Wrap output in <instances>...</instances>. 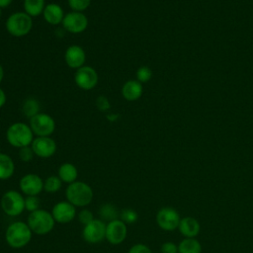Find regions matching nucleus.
<instances>
[{
	"label": "nucleus",
	"mask_w": 253,
	"mask_h": 253,
	"mask_svg": "<svg viewBox=\"0 0 253 253\" xmlns=\"http://www.w3.org/2000/svg\"><path fill=\"white\" fill-rule=\"evenodd\" d=\"M62 181L58 176H49L43 181V190L47 193H56L61 188Z\"/></svg>",
	"instance_id": "nucleus-25"
},
{
	"label": "nucleus",
	"mask_w": 253,
	"mask_h": 253,
	"mask_svg": "<svg viewBox=\"0 0 253 253\" xmlns=\"http://www.w3.org/2000/svg\"><path fill=\"white\" fill-rule=\"evenodd\" d=\"M106 223L101 219L94 218L90 223L84 225L82 230L83 239L91 244H96L105 239Z\"/></svg>",
	"instance_id": "nucleus-10"
},
{
	"label": "nucleus",
	"mask_w": 253,
	"mask_h": 253,
	"mask_svg": "<svg viewBox=\"0 0 253 253\" xmlns=\"http://www.w3.org/2000/svg\"><path fill=\"white\" fill-rule=\"evenodd\" d=\"M27 223L33 233L38 235H44L53 229L55 220L51 212L39 209L30 212Z\"/></svg>",
	"instance_id": "nucleus-5"
},
{
	"label": "nucleus",
	"mask_w": 253,
	"mask_h": 253,
	"mask_svg": "<svg viewBox=\"0 0 253 253\" xmlns=\"http://www.w3.org/2000/svg\"><path fill=\"white\" fill-rule=\"evenodd\" d=\"M76 207L70 204L68 201H61L56 203L51 211V214L58 223H68L72 221L76 214Z\"/></svg>",
	"instance_id": "nucleus-15"
},
{
	"label": "nucleus",
	"mask_w": 253,
	"mask_h": 253,
	"mask_svg": "<svg viewBox=\"0 0 253 253\" xmlns=\"http://www.w3.org/2000/svg\"><path fill=\"white\" fill-rule=\"evenodd\" d=\"M135 76L136 80L139 81L141 84L146 83L152 78V70L146 65H141L137 68Z\"/></svg>",
	"instance_id": "nucleus-26"
},
{
	"label": "nucleus",
	"mask_w": 253,
	"mask_h": 253,
	"mask_svg": "<svg viewBox=\"0 0 253 253\" xmlns=\"http://www.w3.org/2000/svg\"><path fill=\"white\" fill-rule=\"evenodd\" d=\"M36 156L49 158L56 151V142L50 136H36L31 144Z\"/></svg>",
	"instance_id": "nucleus-13"
},
{
	"label": "nucleus",
	"mask_w": 253,
	"mask_h": 253,
	"mask_svg": "<svg viewBox=\"0 0 253 253\" xmlns=\"http://www.w3.org/2000/svg\"><path fill=\"white\" fill-rule=\"evenodd\" d=\"M66 200L74 207L88 206L93 199V190L85 182L75 181L68 184L65 191Z\"/></svg>",
	"instance_id": "nucleus-3"
},
{
	"label": "nucleus",
	"mask_w": 253,
	"mask_h": 253,
	"mask_svg": "<svg viewBox=\"0 0 253 253\" xmlns=\"http://www.w3.org/2000/svg\"><path fill=\"white\" fill-rule=\"evenodd\" d=\"M142 93H143L142 84L136 79L126 81L122 87L123 97L129 102L138 100L142 96Z\"/></svg>",
	"instance_id": "nucleus-18"
},
{
	"label": "nucleus",
	"mask_w": 253,
	"mask_h": 253,
	"mask_svg": "<svg viewBox=\"0 0 253 253\" xmlns=\"http://www.w3.org/2000/svg\"><path fill=\"white\" fill-rule=\"evenodd\" d=\"M201 251L200 242L194 238H186L178 246V253H201Z\"/></svg>",
	"instance_id": "nucleus-23"
},
{
	"label": "nucleus",
	"mask_w": 253,
	"mask_h": 253,
	"mask_svg": "<svg viewBox=\"0 0 253 253\" xmlns=\"http://www.w3.org/2000/svg\"><path fill=\"white\" fill-rule=\"evenodd\" d=\"M35 134L30 126L25 123H14L6 130V139L8 143L16 148L29 146L32 144Z\"/></svg>",
	"instance_id": "nucleus-2"
},
{
	"label": "nucleus",
	"mask_w": 253,
	"mask_h": 253,
	"mask_svg": "<svg viewBox=\"0 0 253 253\" xmlns=\"http://www.w3.org/2000/svg\"><path fill=\"white\" fill-rule=\"evenodd\" d=\"M57 176L62 182L66 184H71L76 181L78 176V171L74 164L65 162L59 166L57 171Z\"/></svg>",
	"instance_id": "nucleus-20"
},
{
	"label": "nucleus",
	"mask_w": 253,
	"mask_h": 253,
	"mask_svg": "<svg viewBox=\"0 0 253 253\" xmlns=\"http://www.w3.org/2000/svg\"><path fill=\"white\" fill-rule=\"evenodd\" d=\"M61 25L68 33L81 34L88 27V18L83 12L71 11L65 14Z\"/></svg>",
	"instance_id": "nucleus-9"
},
{
	"label": "nucleus",
	"mask_w": 253,
	"mask_h": 253,
	"mask_svg": "<svg viewBox=\"0 0 253 253\" xmlns=\"http://www.w3.org/2000/svg\"><path fill=\"white\" fill-rule=\"evenodd\" d=\"M22 110H23L24 115L27 118L31 119L40 113V104H39L38 100H36L34 98H29L24 102Z\"/></svg>",
	"instance_id": "nucleus-24"
},
{
	"label": "nucleus",
	"mask_w": 253,
	"mask_h": 253,
	"mask_svg": "<svg viewBox=\"0 0 253 253\" xmlns=\"http://www.w3.org/2000/svg\"><path fill=\"white\" fill-rule=\"evenodd\" d=\"M5 27L11 36L15 38H22L32 31L33 18L24 11L14 12L7 18Z\"/></svg>",
	"instance_id": "nucleus-4"
},
{
	"label": "nucleus",
	"mask_w": 253,
	"mask_h": 253,
	"mask_svg": "<svg viewBox=\"0 0 253 253\" xmlns=\"http://www.w3.org/2000/svg\"><path fill=\"white\" fill-rule=\"evenodd\" d=\"M35 156L34 150L31 145L19 148V157L23 162H30Z\"/></svg>",
	"instance_id": "nucleus-31"
},
{
	"label": "nucleus",
	"mask_w": 253,
	"mask_h": 253,
	"mask_svg": "<svg viewBox=\"0 0 253 253\" xmlns=\"http://www.w3.org/2000/svg\"><path fill=\"white\" fill-rule=\"evenodd\" d=\"M78 219L80 221V223L86 225L88 223H90L93 219H94V215L92 213L91 211L87 210V209H83L82 211H80V212L78 213Z\"/></svg>",
	"instance_id": "nucleus-32"
},
{
	"label": "nucleus",
	"mask_w": 253,
	"mask_h": 253,
	"mask_svg": "<svg viewBox=\"0 0 253 253\" xmlns=\"http://www.w3.org/2000/svg\"><path fill=\"white\" fill-rule=\"evenodd\" d=\"M64 60L67 66L72 69H78L85 65L86 53L83 47L77 44H72L68 46L64 52Z\"/></svg>",
	"instance_id": "nucleus-16"
},
{
	"label": "nucleus",
	"mask_w": 253,
	"mask_h": 253,
	"mask_svg": "<svg viewBox=\"0 0 253 253\" xmlns=\"http://www.w3.org/2000/svg\"><path fill=\"white\" fill-rule=\"evenodd\" d=\"M180 216L176 210L165 207L158 211L156 214V221L160 228L166 231H172L179 226Z\"/></svg>",
	"instance_id": "nucleus-12"
},
{
	"label": "nucleus",
	"mask_w": 253,
	"mask_h": 253,
	"mask_svg": "<svg viewBox=\"0 0 253 253\" xmlns=\"http://www.w3.org/2000/svg\"><path fill=\"white\" fill-rule=\"evenodd\" d=\"M68 6L72 11L83 12L91 5V0H67Z\"/></svg>",
	"instance_id": "nucleus-27"
},
{
	"label": "nucleus",
	"mask_w": 253,
	"mask_h": 253,
	"mask_svg": "<svg viewBox=\"0 0 253 253\" xmlns=\"http://www.w3.org/2000/svg\"><path fill=\"white\" fill-rule=\"evenodd\" d=\"M15 171L13 159L6 153L0 152V180L11 178Z\"/></svg>",
	"instance_id": "nucleus-21"
},
{
	"label": "nucleus",
	"mask_w": 253,
	"mask_h": 253,
	"mask_svg": "<svg viewBox=\"0 0 253 253\" xmlns=\"http://www.w3.org/2000/svg\"><path fill=\"white\" fill-rule=\"evenodd\" d=\"M13 0H0V8H7L12 4Z\"/></svg>",
	"instance_id": "nucleus-37"
},
{
	"label": "nucleus",
	"mask_w": 253,
	"mask_h": 253,
	"mask_svg": "<svg viewBox=\"0 0 253 253\" xmlns=\"http://www.w3.org/2000/svg\"><path fill=\"white\" fill-rule=\"evenodd\" d=\"M127 253H151V250L145 244L137 243L132 245Z\"/></svg>",
	"instance_id": "nucleus-33"
},
{
	"label": "nucleus",
	"mask_w": 253,
	"mask_h": 253,
	"mask_svg": "<svg viewBox=\"0 0 253 253\" xmlns=\"http://www.w3.org/2000/svg\"><path fill=\"white\" fill-rule=\"evenodd\" d=\"M3 79H4V68H3V66L0 64V84H1V82L3 81Z\"/></svg>",
	"instance_id": "nucleus-38"
},
{
	"label": "nucleus",
	"mask_w": 253,
	"mask_h": 253,
	"mask_svg": "<svg viewBox=\"0 0 253 253\" xmlns=\"http://www.w3.org/2000/svg\"><path fill=\"white\" fill-rule=\"evenodd\" d=\"M19 187L26 196H38L43 190V180L37 174L29 173L21 178Z\"/></svg>",
	"instance_id": "nucleus-14"
},
{
	"label": "nucleus",
	"mask_w": 253,
	"mask_h": 253,
	"mask_svg": "<svg viewBox=\"0 0 253 253\" xmlns=\"http://www.w3.org/2000/svg\"><path fill=\"white\" fill-rule=\"evenodd\" d=\"M0 205L7 215L17 216L25 211V198L16 190H9L3 194Z\"/></svg>",
	"instance_id": "nucleus-6"
},
{
	"label": "nucleus",
	"mask_w": 253,
	"mask_h": 253,
	"mask_svg": "<svg viewBox=\"0 0 253 253\" xmlns=\"http://www.w3.org/2000/svg\"><path fill=\"white\" fill-rule=\"evenodd\" d=\"M33 232L27 222L15 221L9 224L5 232L7 244L15 249H20L29 244Z\"/></svg>",
	"instance_id": "nucleus-1"
},
{
	"label": "nucleus",
	"mask_w": 253,
	"mask_h": 253,
	"mask_svg": "<svg viewBox=\"0 0 253 253\" xmlns=\"http://www.w3.org/2000/svg\"><path fill=\"white\" fill-rule=\"evenodd\" d=\"M97 107L101 111H107L110 108V103L106 97L100 96L97 98Z\"/></svg>",
	"instance_id": "nucleus-35"
},
{
	"label": "nucleus",
	"mask_w": 253,
	"mask_h": 253,
	"mask_svg": "<svg viewBox=\"0 0 253 253\" xmlns=\"http://www.w3.org/2000/svg\"><path fill=\"white\" fill-rule=\"evenodd\" d=\"M40 208V200L37 196H27L25 198V210L32 212Z\"/></svg>",
	"instance_id": "nucleus-30"
},
{
	"label": "nucleus",
	"mask_w": 253,
	"mask_h": 253,
	"mask_svg": "<svg viewBox=\"0 0 253 253\" xmlns=\"http://www.w3.org/2000/svg\"><path fill=\"white\" fill-rule=\"evenodd\" d=\"M127 233L126 224L119 218L113 219L106 224V236L107 241L113 245L121 244L125 241Z\"/></svg>",
	"instance_id": "nucleus-11"
},
{
	"label": "nucleus",
	"mask_w": 253,
	"mask_h": 253,
	"mask_svg": "<svg viewBox=\"0 0 253 253\" xmlns=\"http://www.w3.org/2000/svg\"><path fill=\"white\" fill-rule=\"evenodd\" d=\"M1 17H2V9L0 8V19H1Z\"/></svg>",
	"instance_id": "nucleus-39"
},
{
	"label": "nucleus",
	"mask_w": 253,
	"mask_h": 253,
	"mask_svg": "<svg viewBox=\"0 0 253 253\" xmlns=\"http://www.w3.org/2000/svg\"><path fill=\"white\" fill-rule=\"evenodd\" d=\"M100 212H101V215L104 219H108L109 221H111L113 219H116L117 211H116V209L114 208L113 205H110V204L103 205L100 209Z\"/></svg>",
	"instance_id": "nucleus-28"
},
{
	"label": "nucleus",
	"mask_w": 253,
	"mask_h": 253,
	"mask_svg": "<svg viewBox=\"0 0 253 253\" xmlns=\"http://www.w3.org/2000/svg\"><path fill=\"white\" fill-rule=\"evenodd\" d=\"M6 100H7L6 94H5L4 90L2 88H0V109L2 107H4V105L6 104Z\"/></svg>",
	"instance_id": "nucleus-36"
},
{
	"label": "nucleus",
	"mask_w": 253,
	"mask_h": 253,
	"mask_svg": "<svg viewBox=\"0 0 253 253\" xmlns=\"http://www.w3.org/2000/svg\"><path fill=\"white\" fill-rule=\"evenodd\" d=\"M179 231L185 235L188 238H192L195 237L199 231H200V224L198 222L197 219H195L194 217H184L180 220L179 223Z\"/></svg>",
	"instance_id": "nucleus-19"
},
{
	"label": "nucleus",
	"mask_w": 253,
	"mask_h": 253,
	"mask_svg": "<svg viewBox=\"0 0 253 253\" xmlns=\"http://www.w3.org/2000/svg\"><path fill=\"white\" fill-rule=\"evenodd\" d=\"M36 136H50L55 129L53 118L46 113H39L30 119L29 124Z\"/></svg>",
	"instance_id": "nucleus-7"
},
{
	"label": "nucleus",
	"mask_w": 253,
	"mask_h": 253,
	"mask_svg": "<svg viewBox=\"0 0 253 253\" xmlns=\"http://www.w3.org/2000/svg\"><path fill=\"white\" fill-rule=\"evenodd\" d=\"M162 253H178V247L173 242H165L161 246Z\"/></svg>",
	"instance_id": "nucleus-34"
},
{
	"label": "nucleus",
	"mask_w": 253,
	"mask_h": 253,
	"mask_svg": "<svg viewBox=\"0 0 253 253\" xmlns=\"http://www.w3.org/2000/svg\"><path fill=\"white\" fill-rule=\"evenodd\" d=\"M65 14L60 5L57 3H48L45 5L42 12L43 20L52 26H57L62 23Z\"/></svg>",
	"instance_id": "nucleus-17"
},
{
	"label": "nucleus",
	"mask_w": 253,
	"mask_h": 253,
	"mask_svg": "<svg viewBox=\"0 0 253 253\" xmlns=\"http://www.w3.org/2000/svg\"><path fill=\"white\" fill-rule=\"evenodd\" d=\"M138 214L137 212L132 209H125L121 212V219L126 224V223H133L137 220Z\"/></svg>",
	"instance_id": "nucleus-29"
},
{
	"label": "nucleus",
	"mask_w": 253,
	"mask_h": 253,
	"mask_svg": "<svg viewBox=\"0 0 253 253\" xmlns=\"http://www.w3.org/2000/svg\"><path fill=\"white\" fill-rule=\"evenodd\" d=\"M99 81V75L95 68L89 65H83L75 70L74 82L82 90L88 91L95 88Z\"/></svg>",
	"instance_id": "nucleus-8"
},
{
	"label": "nucleus",
	"mask_w": 253,
	"mask_h": 253,
	"mask_svg": "<svg viewBox=\"0 0 253 253\" xmlns=\"http://www.w3.org/2000/svg\"><path fill=\"white\" fill-rule=\"evenodd\" d=\"M45 5V0H24L23 2L24 12L32 18L42 15Z\"/></svg>",
	"instance_id": "nucleus-22"
}]
</instances>
